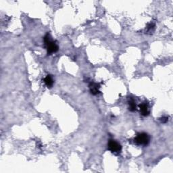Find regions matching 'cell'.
<instances>
[{
	"mask_svg": "<svg viewBox=\"0 0 173 173\" xmlns=\"http://www.w3.org/2000/svg\"><path fill=\"white\" fill-rule=\"evenodd\" d=\"M43 39H44L45 45L48 55H51V53H56L58 51V45L56 44V41H53L51 39V37L49 32L45 35Z\"/></svg>",
	"mask_w": 173,
	"mask_h": 173,
	"instance_id": "cell-1",
	"label": "cell"
},
{
	"mask_svg": "<svg viewBox=\"0 0 173 173\" xmlns=\"http://www.w3.org/2000/svg\"><path fill=\"white\" fill-rule=\"evenodd\" d=\"M150 141V137L149 135L145 132L138 133L134 139V142L137 145L146 146L149 144Z\"/></svg>",
	"mask_w": 173,
	"mask_h": 173,
	"instance_id": "cell-2",
	"label": "cell"
},
{
	"mask_svg": "<svg viewBox=\"0 0 173 173\" xmlns=\"http://www.w3.org/2000/svg\"><path fill=\"white\" fill-rule=\"evenodd\" d=\"M108 149L113 153L119 154L121 153L122 146L116 141L110 139L108 143Z\"/></svg>",
	"mask_w": 173,
	"mask_h": 173,
	"instance_id": "cell-3",
	"label": "cell"
},
{
	"mask_svg": "<svg viewBox=\"0 0 173 173\" xmlns=\"http://www.w3.org/2000/svg\"><path fill=\"white\" fill-rule=\"evenodd\" d=\"M89 91H90V93L92 95H97L99 93V88H100V85L99 83H96L94 82H91L89 85Z\"/></svg>",
	"mask_w": 173,
	"mask_h": 173,
	"instance_id": "cell-4",
	"label": "cell"
},
{
	"mask_svg": "<svg viewBox=\"0 0 173 173\" xmlns=\"http://www.w3.org/2000/svg\"><path fill=\"white\" fill-rule=\"evenodd\" d=\"M141 114L143 116H147L150 114V110H149L148 104L146 102H143L139 105Z\"/></svg>",
	"mask_w": 173,
	"mask_h": 173,
	"instance_id": "cell-5",
	"label": "cell"
},
{
	"mask_svg": "<svg viewBox=\"0 0 173 173\" xmlns=\"http://www.w3.org/2000/svg\"><path fill=\"white\" fill-rule=\"evenodd\" d=\"M43 81H44V83L45 84V85L47 86L48 88H51L53 86V80L51 75L46 76V77L44 78V79H43Z\"/></svg>",
	"mask_w": 173,
	"mask_h": 173,
	"instance_id": "cell-6",
	"label": "cell"
},
{
	"mask_svg": "<svg viewBox=\"0 0 173 173\" xmlns=\"http://www.w3.org/2000/svg\"><path fill=\"white\" fill-rule=\"evenodd\" d=\"M128 103H129V110L131 111V112H135V111L137 110V106H136V104H135L134 99L132 98L131 97H129Z\"/></svg>",
	"mask_w": 173,
	"mask_h": 173,
	"instance_id": "cell-7",
	"label": "cell"
},
{
	"mask_svg": "<svg viewBox=\"0 0 173 173\" xmlns=\"http://www.w3.org/2000/svg\"><path fill=\"white\" fill-rule=\"evenodd\" d=\"M154 28H155V24L153 23H149L147 24V31L150 32H153Z\"/></svg>",
	"mask_w": 173,
	"mask_h": 173,
	"instance_id": "cell-8",
	"label": "cell"
},
{
	"mask_svg": "<svg viewBox=\"0 0 173 173\" xmlns=\"http://www.w3.org/2000/svg\"><path fill=\"white\" fill-rule=\"evenodd\" d=\"M159 120H160L161 123H166L168 120V118L166 117V116H163V117L159 118Z\"/></svg>",
	"mask_w": 173,
	"mask_h": 173,
	"instance_id": "cell-9",
	"label": "cell"
}]
</instances>
